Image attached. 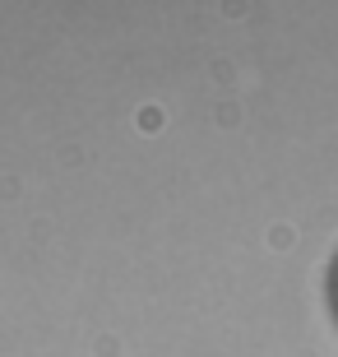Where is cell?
I'll list each match as a JSON object with an SVG mask.
<instances>
[{
  "instance_id": "1",
  "label": "cell",
  "mask_w": 338,
  "mask_h": 357,
  "mask_svg": "<svg viewBox=\"0 0 338 357\" xmlns=\"http://www.w3.org/2000/svg\"><path fill=\"white\" fill-rule=\"evenodd\" d=\"M325 302H329V316H334V325H338V251H334L329 274H325Z\"/></svg>"
}]
</instances>
